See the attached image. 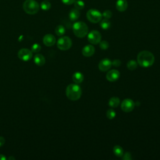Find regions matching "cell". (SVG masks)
Masks as SVG:
<instances>
[{"label":"cell","mask_w":160,"mask_h":160,"mask_svg":"<svg viewBox=\"0 0 160 160\" xmlns=\"http://www.w3.org/2000/svg\"><path fill=\"white\" fill-rule=\"evenodd\" d=\"M138 64L143 68L151 66L154 62V55L149 51H142L139 52L137 56Z\"/></svg>","instance_id":"cell-1"},{"label":"cell","mask_w":160,"mask_h":160,"mask_svg":"<svg viewBox=\"0 0 160 160\" xmlns=\"http://www.w3.org/2000/svg\"><path fill=\"white\" fill-rule=\"evenodd\" d=\"M82 90L78 84H70L66 89V94L67 98L71 101L78 100L81 96Z\"/></svg>","instance_id":"cell-2"},{"label":"cell","mask_w":160,"mask_h":160,"mask_svg":"<svg viewBox=\"0 0 160 160\" xmlns=\"http://www.w3.org/2000/svg\"><path fill=\"white\" fill-rule=\"evenodd\" d=\"M72 31L78 38H84L88 33V27L86 24L82 21H78L73 24Z\"/></svg>","instance_id":"cell-3"},{"label":"cell","mask_w":160,"mask_h":160,"mask_svg":"<svg viewBox=\"0 0 160 160\" xmlns=\"http://www.w3.org/2000/svg\"><path fill=\"white\" fill-rule=\"evenodd\" d=\"M23 10L28 14H35L39 10V4L35 0H26L22 5Z\"/></svg>","instance_id":"cell-4"},{"label":"cell","mask_w":160,"mask_h":160,"mask_svg":"<svg viewBox=\"0 0 160 160\" xmlns=\"http://www.w3.org/2000/svg\"><path fill=\"white\" fill-rule=\"evenodd\" d=\"M86 18L91 22L98 23L102 19V14L96 9H91L86 12Z\"/></svg>","instance_id":"cell-5"},{"label":"cell","mask_w":160,"mask_h":160,"mask_svg":"<svg viewBox=\"0 0 160 160\" xmlns=\"http://www.w3.org/2000/svg\"><path fill=\"white\" fill-rule=\"evenodd\" d=\"M72 46V41L68 36H62L60 38L57 42L58 48L62 51L68 50Z\"/></svg>","instance_id":"cell-6"},{"label":"cell","mask_w":160,"mask_h":160,"mask_svg":"<svg viewBox=\"0 0 160 160\" xmlns=\"http://www.w3.org/2000/svg\"><path fill=\"white\" fill-rule=\"evenodd\" d=\"M88 40L92 44H97L99 43L101 40V34L99 31L92 30L88 33Z\"/></svg>","instance_id":"cell-7"},{"label":"cell","mask_w":160,"mask_h":160,"mask_svg":"<svg viewBox=\"0 0 160 160\" xmlns=\"http://www.w3.org/2000/svg\"><path fill=\"white\" fill-rule=\"evenodd\" d=\"M18 56L23 61H28L32 58V52L29 49L22 48L18 51Z\"/></svg>","instance_id":"cell-8"},{"label":"cell","mask_w":160,"mask_h":160,"mask_svg":"<svg viewBox=\"0 0 160 160\" xmlns=\"http://www.w3.org/2000/svg\"><path fill=\"white\" fill-rule=\"evenodd\" d=\"M135 106L134 102L131 99H125L122 101L121 104V109L126 112L132 111Z\"/></svg>","instance_id":"cell-9"},{"label":"cell","mask_w":160,"mask_h":160,"mask_svg":"<svg viewBox=\"0 0 160 160\" xmlns=\"http://www.w3.org/2000/svg\"><path fill=\"white\" fill-rule=\"evenodd\" d=\"M112 66V61L108 58H105L102 59L98 65L99 69L101 71H106L109 70Z\"/></svg>","instance_id":"cell-10"},{"label":"cell","mask_w":160,"mask_h":160,"mask_svg":"<svg viewBox=\"0 0 160 160\" xmlns=\"http://www.w3.org/2000/svg\"><path fill=\"white\" fill-rule=\"evenodd\" d=\"M119 75H120V73L118 70L112 69L108 72V73L106 74V78L108 81L110 82H114L118 79V78H119Z\"/></svg>","instance_id":"cell-11"},{"label":"cell","mask_w":160,"mask_h":160,"mask_svg":"<svg viewBox=\"0 0 160 160\" xmlns=\"http://www.w3.org/2000/svg\"><path fill=\"white\" fill-rule=\"evenodd\" d=\"M42 41L45 46H52L56 42V38L51 34H47L43 37Z\"/></svg>","instance_id":"cell-12"},{"label":"cell","mask_w":160,"mask_h":160,"mask_svg":"<svg viewBox=\"0 0 160 160\" xmlns=\"http://www.w3.org/2000/svg\"><path fill=\"white\" fill-rule=\"evenodd\" d=\"M95 51V49L93 46L91 44H88L85 46L82 49V54L83 56L86 57L92 56Z\"/></svg>","instance_id":"cell-13"},{"label":"cell","mask_w":160,"mask_h":160,"mask_svg":"<svg viewBox=\"0 0 160 160\" xmlns=\"http://www.w3.org/2000/svg\"><path fill=\"white\" fill-rule=\"evenodd\" d=\"M128 7V4L126 0H117L116 3V8L119 12L125 11Z\"/></svg>","instance_id":"cell-14"},{"label":"cell","mask_w":160,"mask_h":160,"mask_svg":"<svg viewBox=\"0 0 160 160\" xmlns=\"http://www.w3.org/2000/svg\"><path fill=\"white\" fill-rule=\"evenodd\" d=\"M34 62L38 66H42L45 62V58L41 54H37L34 57Z\"/></svg>","instance_id":"cell-15"},{"label":"cell","mask_w":160,"mask_h":160,"mask_svg":"<svg viewBox=\"0 0 160 160\" xmlns=\"http://www.w3.org/2000/svg\"><path fill=\"white\" fill-rule=\"evenodd\" d=\"M80 16V12L79 10L77 9L76 8L72 9L69 14V18L71 21H76Z\"/></svg>","instance_id":"cell-16"},{"label":"cell","mask_w":160,"mask_h":160,"mask_svg":"<svg viewBox=\"0 0 160 160\" xmlns=\"http://www.w3.org/2000/svg\"><path fill=\"white\" fill-rule=\"evenodd\" d=\"M72 80L76 84H80L83 81L84 76L80 72H76L72 75Z\"/></svg>","instance_id":"cell-17"},{"label":"cell","mask_w":160,"mask_h":160,"mask_svg":"<svg viewBox=\"0 0 160 160\" xmlns=\"http://www.w3.org/2000/svg\"><path fill=\"white\" fill-rule=\"evenodd\" d=\"M120 104V100L117 97H112L109 99L108 104L111 108H116Z\"/></svg>","instance_id":"cell-18"},{"label":"cell","mask_w":160,"mask_h":160,"mask_svg":"<svg viewBox=\"0 0 160 160\" xmlns=\"http://www.w3.org/2000/svg\"><path fill=\"white\" fill-rule=\"evenodd\" d=\"M100 26L102 29L104 30L108 29L111 26V22L108 19H101L100 21Z\"/></svg>","instance_id":"cell-19"},{"label":"cell","mask_w":160,"mask_h":160,"mask_svg":"<svg viewBox=\"0 0 160 160\" xmlns=\"http://www.w3.org/2000/svg\"><path fill=\"white\" fill-rule=\"evenodd\" d=\"M66 29L62 25H58L55 28V33L58 36H62L65 34Z\"/></svg>","instance_id":"cell-20"},{"label":"cell","mask_w":160,"mask_h":160,"mask_svg":"<svg viewBox=\"0 0 160 160\" xmlns=\"http://www.w3.org/2000/svg\"><path fill=\"white\" fill-rule=\"evenodd\" d=\"M113 152L118 157H122L123 155V149L119 145H116L113 148Z\"/></svg>","instance_id":"cell-21"},{"label":"cell","mask_w":160,"mask_h":160,"mask_svg":"<svg viewBox=\"0 0 160 160\" xmlns=\"http://www.w3.org/2000/svg\"><path fill=\"white\" fill-rule=\"evenodd\" d=\"M138 66V62L135 60H129L127 63V68L131 71H133L136 69Z\"/></svg>","instance_id":"cell-22"},{"label":"cell","mask_w":160,"mask_h":160,"mask_svg":"<svg viewBox=\"0 0 160 160\" xmlns=\"http://www.w3.org/2000/svg\"><path fill=\"white\" fill-rule=\"evenodd\" d=\"M74 4L75 8H76L78 10L82 9L85 6L84 1L81 0H76L75 2H74Z\"/></svg>","instance_id":"cell-23"},{"label":"cell","mask_w":160,"mask_h":160,"mask_svg":"<svg viewBox=\"0 0 160 160\" xmlns=\"http://www.w3.org/2000/svg\"><path fill=\"white\" fill-rule=\"evenodd\" d=\"M40 7L42 10L48 11L51 8V4L49 2L47 1H44L41 2V3L40 4Z\"/></svg>","instance_id":"cell-24"},{"label":"cell","mask_w":160,"mask_h":160,"mask_svg":"<svg viewBox=\"0 0 160 160\" xmlns=\"http://www.w3.org/2000/svg\"><path fill=\"white\" fill-rule=\"evenodd\" d=\"M106 116L108 119H112L115 118L116 116V112L112 109H109L106 112Z\"/></svg>","instance_id":"cell-25"},{"label":"cell","mask_w":160,"mask_h":160,"mask_svg":"<svg viewBox=\"0 0 160 160\" xmlns=\"http://www.w3.org/2000/svg\"><path fill=\"white\" fill-rule=\"evenodd\" d=\"M41 49V46L38 44V43H35L32 46H31V51H32V52H38Z\"/></svg>","instance_id":"cell-26"},{"label":"cell","mask_w":160,"mask_h":160,"mask_svg":"<svg viewBox=\"0 0 160 160\" xmlns=\"http://www.w3.org/2000/svg\"><path fill=\"white\" fill-rule=\"evenodd\" d=\"M99 47L101 49H103V50H106L109 47V43L108 41H101L99 42Z\"/></svg>","instance_id":"cell-27"},{"label":"cell","mask_w":160,"mask_h":160,"mask_svg":"<svg viewBox=\"0 0 160 160\" xmlns=\"http://www.w3.org/2000/svg\"><path fill=\"white\" fill-rule=\"evenodd\" d=\"M102 16L104 18V19H110L112 16V13L110 10H106L102 12Z\"/></svg>","instance_id":"cell-28"},{"label":"cell","mask_w":160,"mask_h":160,"mask_svg":"<svg viewBox=\"0 0 160 160\" xmlns=\"http://www.w3.org/2000/svg\"><path fill=\"white\" fill-rule=\"evenodd\" d=\"M122 159L124 160H131L132 159V157H131V154L130 152H126L124 154H123L122 156Z\"/></svg>","instance_id":"cell-29"},{"label":"cell","mask_w":160,"mask_h":160,"mask_svg":"<svg viewBox=\"0 0 160 160\" xmlns=\"http://www.w3.org/2000/svg\"><path fill=\"white\" fill-rule=\"evenodd\" d=\"M121 61L119 59H114L112 62V66L114 67H119L121 65Z\"/></svg>","instance_id":"cell-30"},{"label":"cell","mask_w":160,"mask_h":160,"mask_svg":"<svg viewBox=\"0 0 160 160\" xmlns=\"http://www.w3.org/2000/svg\"><path fill=\"white\" fill-rule=\"evenodd\" d=\"M76 0H61V1L64 4H66V5H71V4H72L74 2H75Z\"/></svg>","instance_id":"cell-31"},{"label":"cell","mask_w":160,"mask_h":160,"mask_svg":"<svg viewBox=\"0 0 160 160\" xmlns=\"http://www.w3.org/2000/svg\"><path fill=\"white\" fill-rule=\"evenodd\" d=\"M5 143V139L2 137V136H0V147L2 146Z\"/></svg>","instance_id":"cell-32"},{"label":"cell","mask_w":160,"mask_h":160,"mask_svg":"<svg viewBox=\"0 0 160 160\" xmlns=\"http://www.w3.org/2000/svg\"><path fill=\"white\" fill-rule=\"evenodd\" d=\"M6 158L3 154H0V160H6Z\"/></svg>","instance_id":"cell-33"},{"label":"cell","mask_w":160,"mask_h":160,"mask_svg":"<svg viewBox=\"0 0 160 160\" xmlns=\"http://www.w3.org/2000/svg\"><path fill=\"white\" fill-rule=\"evenodd\" d=\"M8 159L9 160H15V158L14 157H13V156H10V157H9L8 158Z\"/></svg>","instance_id":"cell-34"}]
</instances>
